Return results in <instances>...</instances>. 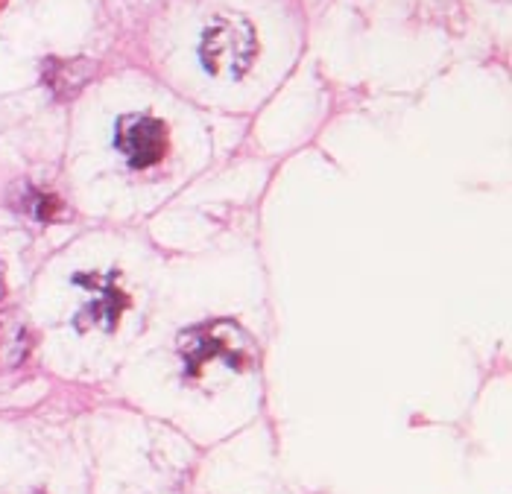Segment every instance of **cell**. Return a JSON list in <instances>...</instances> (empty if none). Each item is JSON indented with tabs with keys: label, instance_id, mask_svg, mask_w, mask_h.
Instances as JSON below:
<instances>
[{
	"label": "cell",
	"instance_id": "1",
	"mask_svg": "<svg viewBox=\"0 0 512 494\" xmlns=\"http://www.w3.org/2000/svg\"><path fill=\"white\" fill-rule=\"evenodd\" d=\"M258 56V36L255 27L240 15H217L199 41L202 68L217 79L235 82L252 68Z\"/></svg>",
	"mask_w": 512,
	"mask_h": 494
},
{
	"label": "cell",
	"instance_id": "2",
	"mask_svg": "<svg viewBox=\"0 0 512 494\" xmlns=\"http://www.w3.org/2000/svg\"><path fill=\"white\" fill-rule=\"evenodd\" d=\"M115 147L132 167H153L170 147L167 126L153 114H123L115 129Z\"/></svg>",
	"mask_w": 512,
	"mask_h": 494
},
{
	"label": "cell",
	"instance_id": "3",
	"mask_svg": "<svg viewBox=\"0 0 512 494\" xmlns=\"http://www.w3.org/2000/svg\"><path fill=\"white\" fill-rule=\"evenodd\" d=\"M97 74L91 59H47L44 62V82L56 100H74L79 91Z\"/></svg>",
	"mask_w": 512,
	"mask_h": 494
},
{
	"label": "cell",
	"instance_id": "4",
	"mask_svg": "<svg viewBox=\"0 0 512 494\" xmlns=\"http://www.w3.org/2000/svg\"><path fill=\"white\" fill-rule=\"evenodd\" d=\"M33 351V331L15 310L0 313V372L18 369Z\"/></svg>",
	"mask_w": 512,
	"mask_h": 494
},
{
	"label": "cell",
	"instance_id": "5",
	"mask_svg": "<svg viewBox=\"0 0 512 494\" xmlns=\"http://www.w3.org/2000/svg\"><path fill=\"white\" fill-rule=\"evenodd\" d=\"M21 208H24L30 217L41 220V223H50V220L62 217V202H59L56 196H50V193H41V190L33 188H27V196H24Z\"/></svg>",
	"mask_w": 512,
	"mask_h": 494
},
{
	"label": "cell",
	"instance_id": "6",
	"mask_svg": "<svg viewBox=\"0 0 512 494\" xmlns=\"http://www.w3.org/2000/svg\"><path fill=\"white\" fill-rule=\"evenodd\" d=\"M6 296V278H3V261H0V299Z\"/></svg>",
	"mask_w": 512,
	"mask_h": 494
}]
</instances>
